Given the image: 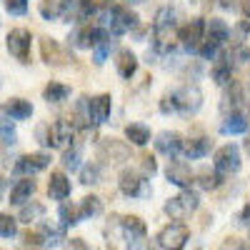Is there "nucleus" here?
I'll use <instances>...</instances> for the list:
<instances>
[{
	"label": "nucleus",
	"mask_w": 250,
	"mask_h": 250,
	"mask_svg": "<svg viewBox=\"0 0 250 250\" xmlns=\"http://www.w3.org/2000/svg\"><path fill=\"white\" fill-rule=\"evenodd\" d=\"M178 30V10L173 8H160L153 23V48L158 53L173 50V38Z\"/></svg>",
	"instance_id": "1"
},
{
	"label": "nucleus",
	"mask_w": 250,
	"mask_h": 250,
	"mask_svg": "<svg viewBox=\"0 0 250 250\" xmlns=\"http://www.w3.org/2000/svg\"><path fill=\"white\" fill-rule=\"evenodd\" d=\"M38 138H40V143H45L48 148L65 150L68 145L73 143V138H75V128L68 120H55L50 125H40V128H38Z\"/></svg>",
	"instance_id": "2"
},
{
	"label": "nucleus",
	"mask_w": 250,
	"mask_h": 250,
	"mask_svg": "<svg viewBox=\"0 0 250 250\" xmlns=\"http://www.w3.org/2000/svg\"><path fill=\"white\" fill-rule=\"evenodd\" d=\"M135 25H138V15L130 8H125V5L108 8V13L103 15V23H100V28H105L113 35H125V33H130Z\"/></svg>",
	"instance_id": "3"
},
{
	"label": "nucleus",
	"mask_w": 250,
	"mask_h": 250,
	"mask_svg": "<svg viewBox=\"0 0 250 250\" xmlns=\"http://www.w3.org/2000/svg\"><path fill=\"white\" fill-rule=\"evenodd\" d=\"M198 205H200L198 193H193V190H183L180 195L168 198V203H165L163 210H165V215H168L170 220L180 223V220H185L190 213H195V210H198Z\"/></svg>",
	"instance_id": "4"
},
{
	"label": "nucleus",
	"mask_w": 250,
	"mask_h": 250,
	"mask_svg": "<svg viewBox=\"0 0 250 250\" xmlns=\"http://www.w3.org/2000/svg\"><path fill=\"white\" fill-rule=\"evenodd\" d=\"M170 95H173L175 113H180V115H195L203 105V93L198 85H183V88L173 90Z\"/></svg>",
	"instance_id": "5"
},
{
	"label": "nucleus",
	"mask_w": 250,
	"mask_h": 250,
	"mask_svg": "<svg viewBox=\"0 0 250 250\" xmlns=\"http://www.w3.org/2000/svg\"><path fill=\"white\" fill-rule=\"evenodd\" d=\"M40 15H43V20H50V23L75 20L78 0H40Z\"/></svg>",
	"instance_id": "6"
},
{
	"label": "nucleus",
	"mask_w": 250,
	"mask_h": 250,
	"mask_svg": "<svg viewBox=\"0 0 250 250\" xmlns=\"http://www.w3.org/2000/svg\"><path fill=\"white\" fill-rule=\"evenodd\" d=\"M118 188H120V193H123V195H128V198H145V195H150V193H153V188L148 185V180H145L138 170H133V168L120 170Z\"/></svg>",
	"instance_id": "7"
},
{
	"label": "nucleus",
	"mask_w": 250,
	"mask_h": 250,
	"mask_svg": "<svg viewBox=\"0 0 250 250\" xmlns=\"http://www.w3.org/2000/svg\"><path fill=\"white\" fill-rule=\"evenodd\" d=\"M190 240V228L185 223H170L158 233V245L163 250H183Z\"/></svg>",
	"instance_id": "8"
},
{
	"label": "nucleus",
	"mask_w": 250,
	"mask_h": 250,
	"mask_svg": "<svg viewBox=\"0 0 250 250\" xmlns=\"http://www.w3.org/2000/svg\"><path fill=\"white\" fill-rule=\"evenodd\" d=\"M213 165L220 175H230V173H238L240 165H243V158H240V148L235 143H225L223 148L215 150V158H213Z\"/></svg>",
	"instance_id": "9"
},
{
	"label": "nucleus",
	"mask_w": 250,
	"mask_h": 250,
	"mask_svg": "<svg viewBox=\"0 0 250 250\" xmlns=\"http://www.w3.org/2000/svg\"><path fill=\"white\" fill-rule=\"evenodd\" d=\"M30 43H33V35L25 28H13L5 40L10 55H15L20 62H30Z\"/></svg>",
	"instance_id": "10"
},
{
	"label": "nucleus",
	"mask_w": 250,
	"mask_h": 250,
	"mask_svg": "<svg viewBox=\"0 0 250 250\" xmlns=\"http://www.w3.org/2000/svg\"><path fill=\"white\" fill-rule=\"evenodd\" d=\"M178 40H180V45H183L185 50L195 53V50L200 48V43L205 40V20H203V18H193L190 23L183 25V28L178 30Z\"/></svg>",
	"instance_id": "11"
},
{
	"label": "nucleus",
	"mask_w": 250,
	"mask_h": 250,
	"mask_svg": "<svg viewBox=\"0 0 250 250\" xmlns=\"http://www.w3.org/2000/svg\"><path fill=\"white\" fill-rule=\"evenodd\" d=\"M98 158L100 160H108V163H123L130 158V148L125 140L118 138H100L98 143Z\"/></svg>",
	"instance_id": "12"
},
{
	"label": "nucleus",
	"mask_w": 250,
	"mask_h": 250,
	"mask_svg": "<svg viewBox=\"0 0 250 250\" xmlns=\"http://www.w3.org/2000/svg\"><path fill=\"white\" fill-rule=\"evenodd\" d=\"M40 55H43V60L48 62V65H53V68H60V65L73 62V55L62 48L55 38H43L40 40Z\"/></svg>",
	"instance_id": "13"
},
{
	"label": "nucleus",
	"mask_w": 250,
	"mask_h": 250,
	"mask_svg": "<svg viewBox=\"0 0 250 250\" xmlns=\"http://www.w3.org/2000/svg\"><path fill=\"white\" fill-rule=\"evenodd\" d=\"M50 165V153H30V155H23V158H18V163L13 165V173L15 175H35L40 170H45Z\"/></svg>",
	"instance_id": "14"
},
{
	"label": "nucleus",
	"mask_w": 250,
	"mask_h": 250,
	"mask_svg": "<svg viewBox=\"0 0 250 250\" xmlns=\"http://www.w3.org/2000/svg\"><path fill=\"white\" fill-rule=\"evenodd\" d=\"M105 33H108V30H105V28H100V25H83V28L73 30V35H70L68 40H70V45H73V48L85 50V48H93Z\"/></svg>",
	"instance_id": "15"
},
{
	"label": "nucleus",
	"mask_w": 250,
	"mask_h": 250,
	"mask_svg": "<svg viewBox=\"0 0 250 250\" xmlns=\"http://www.w3.org/2000/svg\"><path fill=\"white\" fill-rule=\"evenodd\" d=\"M165 178H168V183L183 188V190H190L193 170H190V165L183 163V160H170V163H168V168H165Z\"/></svg>",
	"instance_id": "16"
},
{
	"label": "nucleus",
	"mask_w": 250,
	"mask_h": 250,
	"mask_svg": "<svg viewBox=\"0 0 250 250\" xmlns=\"http://www.w3.org/2000/svg\"><path fill=\"white\" fill-rule=\"evenodd\" d=\"M153 143H155V150L163 153V155H168V158H175V155L183 150V138H180V133H175V130H163V133H158Z\"/></svg>",
	"instance_id": "17"
},
{
	"label": "nucleus",
	"mask_w": 250,
	"mask_h": 250,
	"mask_svg": "<svg viewBox=\"0 0 250 250\" xmlns=\"http://www.w3.org/2000/svg\"><path fill=\"white\" fill-rule=\"evenodd\" d=\"M110 108H113V98L108 93H100L95 98L88 100V113H90V123L100 125L110 118Z\"/></svg>",
	"instance_id": "18"
},
{
	"label": "nucleus",
	"mask_w": 250,
	"mask_h": 250,
	"mask_svg": "<svg viewBox=\"0 0 250 250\" xmlns=\"http://www.w3.org/2000/svg\"><path fill=\"white\" fill-rule=\"evenodd\" d=\"M115 70L120 78L130 80L135 73H138V55L130 50V48H120L115 53Z\"/></svg>",
	"instance_id": "19"
},
{
	"label": "nucleus",
	"mask_w": 250,
	"mask_h": 250,
	"mask_svg": "<svg viewBox=\"0 0 250 250\" xmlns=\"http://www.w3.org/2000/svg\"><path fill=\"white\" fill-rule=\"evenodd\" d=\"M228 38H230V25H228L225 20L210 18V20L205 23V40H208V43H213V45L220 48Z\"/></svg>",
	"instance_id": "20"
},
{
	"label": "nucleus",
	"mask_w": 250,
	"mask_h": 250,
	"mask_svg": "<svg viewBox=\"0 0 250 250\" xmlns=\"http://www.w3.org/2000/svg\"><path fill=\"white\" fill-rule=\"evenodd\" d=\"M70 190H73V185H70V178L65 175V173H50V180H48V195L53 198V200H65V198H70Z\"/></svg>",
	"instance_id": "21"
},
{
	"label": "nucleus",
	"mask_w": 250,
	"mask_h": 250,
	"mask_svg": "<svg viewBox=\"0 0 250 250\" xmlns=\"http://www.w3.org/2000/svg\"><path fill=\"white\" fill-rule=\"evenodd\" d=\"M35 180L33 178H23V180H18L15 185H13V190H10V205H25V203H30V198H33V193H35Z\"/></svg>",
	"instance_id": "22"
},
{
	"label": "nucleus",
	"mask_w": 250,
	"mask_h": 250,
	"mask_svg": "<svg viewBox=\"0 0 250 250\" xmlns=\"http://www.w3.org/2000/svg\"><path fill=\"white\" fill-rule=\"evenodd\" d=\"M210 150H213V140H210V138H190L188 143H183V155H185L188 160L205 158Z\"/></svg>",
	"instance_id": "23"
},
{
	"label": "nucleus",
	"mask_w": 250,
	"mask_h": 250,
	"mask_svg": "<svg viewBox=\"0 0 250 250\" xmlns=\"http://www.w3.org/2000/svg\"><path fill=\"white\" fill-rule=\"evenodd\" d=\"M248 128H250V123H248V118L243 113H230V115L223 120L220 133L223 135H245Z\"/></svg>",
	"instance_id": "24"
},
{
	"label": "nucleus",
	"mask_w": 250,
	"mask_h": 250,
	"mask_svg": "<svg viewBox=\"0 0 250 250\" xmlns=\"http://www.w3.org/2000/svg\"><path fill=\"white\" fill-rule=\"evenodd\" d=\"M5 113L10 115V120H28L33 115V105L30 100H23V98H10L5 103Z\"/></svg>",
	"instance_id": "25"
},
{
	"label": "nucleus",
	"mask_w": 250,
	"mask_h": 250,
	"mask_svg": "<svg viewBox=\"0 0 250 250\" xmlns=\"http://www.w3.org/2000/svg\"><path fill=\"white\" fill-rule=\"evenodd\" d=\"M123 225V233H125V240H135V238H145L148 235V228H145V223L138 218V215H128L120 220Z\"/></svg>",
	"instance_id": "26"
},
{
	"label": "nucleus",
	"mask_w": 250,
	"mask_h": 250,
	"mask_svg": "<svg viewBox=\"0 0 250 250\" xmlns=\"http://www.w3.org/2000/svg\"><path fill=\"white\" fill-rule=\"evenodd\" d=\"M125 138L133 145H145V143H150V128L143 123H130L128 128H125Z\"/></svg>",
	"instance_id": "27"
},
{
	"label": "nucleus",
	"mask_w": 250,
	"mask_h": 250,
	"mask_svg": "<svg viewBox=\"0 0 250 250\" xmlns=\"http://www.w3.org/2000/svg\"><path fill=\"white\" fill-rule=\"evenodd\" d=\"M78 213H80V220L100 215V213H103V203H100V198H98V195H85V198L80 200V205H78Z\"/></svg>",
	"instance_id": "28"
},
{
	"label": "nucleus",
	"mask_w": 250,
	"mask_h": 250,
	"mask_svg": "<svg viewBox=\"0 0 250 250\" xmlns=\"http://www.w3.org/2000/svg\"><path fill=\"white\" fill-rule=\"evenodd\" d=\"M43 98L48 103H62V100L70 98V88L62 85V83H58V80H50L45 85V90H43Z\"/></svg>",
	"instance_id": "29"
},
{
	"label": "nucleus",
	"mask_w": 250,
	"mask_h": 250,
	"mask_svg": "<svg viewBox=\"0 0 250 250\" xmlns=\"http://www.w3.org/2000/svg\"><path fill=\"white\" fill-rule=\"evenodd\" d=\"M40 235H43V243H45V248H55V245H60V240H65L62 238V225H50V223H40V230H38Z\"/></svg>",
	"instance_id": "30"
},
{
	"label": "nucleus",
	"mask_w": 250,
	"mask_h": 250,
	"mask_svg": "<svg viewBox=\"0 0 250 250\" xmlns=\"http://www.w3.org/2000/svg\"><path fill=\"white\" fill-rule=\"evenodd\" d=\"M58 218H60V225L62 228H70V225H78L80 223V213H78V205L62 200L60 203V210H58Z\"/></svg>",
	"instance_id": "31"
},
{
	"label": "nucleus",
	"mask_w": 250,
	"mask_h": 250,
	"mask_svg": "<svg viewBox=\"0 0 250 250\" xmlns=\"http://www.w3.org/2000/svg\"><path fill=\"white\" fill-rule=\"evenodd\" d=\"M43 215H45V205L43 203H35V200H30V203H25L23 208H20V220L23 223H35V220H43Z\"/></svg>",
	"instance_id": "32"
},
{
	"label": "nucleus",
	"mask_w": 250,
	"mask_h": 250,
	"mask_svg": "<svg viewBox=\"0 0 250 250\" xmlns=\"http://www.w3.org/2000/svg\"><path fill=\"white\" fill-rule=\"evenodd\" d=\"M213 80L218 85H228L233 80V70H230V55H225L223 60H218L213 65Z\"/></svg>",
	"instance_id": "33"
},
{
	"label": "nucleus",
	"mask_w": 250,
	"mask_h": 250,
	"mask_svg": "<svg viewBox=\"0 0 250 250\" xmlns=\"http://www.w3.org/2000/svg\"><path fill=\"white\" fill-rule=\"evenodd\" d=\"M110 48H113V40H110V33H105V35H103L98 43L93 45V62H95V65H103V62L108 60Z\"/></svg>",
	"instance_id": "34"
},
{
	"label": "nucleus",
	"mask_w": 250,
	"mask_h": 250,
	"mask_svg": "<svg viewBox=\"0 0 250 250\" xmlns=\"http://www.w3.org/2000/svg\"><path fill=\"white\" fill-rule=\"evenodd\" d=\"M80 158H83V150H80V145H70V148L62 150V168L75 173L80 168Z\"/></svg>",
	"instance_id": "35"
},
{
	"label": "nucleus",
	"mask_w": 250,
	"mask_h": 250,
	"mask_svg": "<svg viewBox=\"0 0 250 250\" xmlns=\"http://www.w3.org/2000/svg\"><path fill=\"white\" fill-rule=\"evenodd\" d=\"M198 178H200L198 183H200L203 190H215V188L223 185V175H220L218 170H200Z\"/></svg>",
	"instance_id": "36"
},
{
	"label": "nucleus",
	"mask_w": 250,
	"mask_h": 250,
	"mask_svg": "<svg viewBox=\"0 0 250 250\" xmlns=\"http://www.w3.org/2000/svg\"><path fill=\"white\" fill-rule=\"evenodd\" d=\"M80 183L83 185H95L100 183V165L98 163H88L80 168Z\"/></svg>",
	"instance_id": "37"
},
{
	"label": "nucleus",
	"mask_w": 250,
	"mask_h": 250,
	"mask_svg": "<svg viewBox=\"0 0 250 250\" xmlns=\"http://www.w3.org/2000/svg\"><path fill=\"white\" fill-rule=\"evenodd\" d=\"M18 235V220L8 213H0V238H15Z\"/></svg>",
	"instance_id": "38"
},
{
	"label": "nucleus",
	"mask_w": 250,
	"mask_h": 250,
	"mask_svg": "<svg viewBox=\"0 0 250 250\" xmlns=\"http://www.w3.org/2000/svg\"><path fill=\"white\" fill-rule=\"evenodd\" d=\"M15 138H18V133H15L13 120H10V118H5V115H0V140L13 145V143H15Z\"/></svg>",
	"instance_id": "39"
},
{
	"label": "nucleus",
	"mask_w": 250,
	"mask_h": 250,
	"mask_svg": "<svg viewBox=\"0 0 250 250\" xmlns=\"http://www.w3.org/2000/svg\"><path fill=\"white\" fill-rule=\"evenodd\" d=\"M220 5L228 10H238L245 15V20L250 18V0H220Z\"/></svg>",
	"instance_id": "40"
},
{
	"label": "nucleus",
	"mask_w": 250,
	"mask_h": 250,
	"mask_svg": "<svg viewBox=\"0 0 250 250\" xmlns=\"http://www.w3.org/2000/svg\"><path fill=\"white\" fill-rule=\"evenodd\" d=\"M140 160H143V163H140V165H143V173H140V175H143L145 180L153 178V175L158 173V163H155V158H153V155H143Z\"/></svg>",
	"instance_id": "41"
},
{
	"label": "nucleus",
	"mask_w": 250,
	"mask_h": 250,
	"mask_svg": "<svg viewBox=\"0 0 250 250\" xmlns=\"http://www.w3.org/2000/svg\"><path fill=\"white\" fill-rule=\"evenodd\" d=\"M23 245H25V248H33V250H38V248H45V243H43V235H40V233H35V230H28V233H23Z\"/></svg>",
	"instance_id": "42"
},
{
	"label": "nucleus",
	"mask_w": 250,
	"mask_h": 250,
	"mask_svg": "<svg viewBox=\"0 0 250 250\" xmlns=\"http://www.w3.org/2000/svg\"><path fill=\"white\" fill-rule=\"evenodd\" d=\"M5 10L10 15H25L28 13V0H5Z\"/></svg>",
	"instance_id": "43"
},
{
	"label": "nucleus",
	"mask_w": 250,
	"mask_h": 250,
	"mask_svg": "<svg viewBox=\"0 0 250 250\" xmlns=\"http://www.w3.org/2000/svg\"><path fill=\"white\" fill-rule=\"evenodd\" d=\"M248 33H250V20H240L238 28H235V43L238 45H243V40L248 38Z\"/></svg>",
	"instance_id": "44"
},
{
	"label": "nucleus",
	"mask_w": 250,
	"mask_h": 250,
	"mask_svg": "<svg viewBox=\"0 0 250 250\" xmlns=\"http://www.w3.org/2000/svg\"><path fill=\"white\" fill-rule=\"evenodd\" d=\"M160 113H165V115L175 113V105H173V95H170V93H165V95L160 98Z\"/></svg>",
	"instance_id": "45"
},
{
	"label": "nucleus",
	"mask_w": 250,
	"mask_h": 250,
	"mask_svg": "<svg viewBox=\"0 0 250 250\" xmlns=\"http://www.w3.org/2000/svg\"><path fill=\"white\" fill-rule=\"evenodd\" d=\"M233 58H238V62H250V48L238 45V50L233 53Z\"/></svg>",
	"instance_id": "46"
},
{
	"label": "nucleus",
	"mask_w": 250,
	"mask_h": 250,
	"mask_svg": "<svg viewBox=\"0 0 250 250\" xmlns=\"http://www.w3.org/2000/svg\"><path fill=\"white\" fill-rule=\"evenodd\" d=\"M70 250H90L83 238H70Z\"/></svg>",
	"instance_id": "47"
},
{
	"label": "nucleus",
	"mask_w": 250,
	"mask_h": 250,
	"mask_svg": "<svg viewBox=\"0 0 250 250\" xmlns=\"http://www.w3.org/2000/svg\"><path fill=\"white\" fill-rule=\"evenodd\" d=\"M243 225H248L250 223V198H248V203H245V208H243V213H240V218H238Z\"/></svg>",
	"instance_id": "48"
},
{
	"label": "nucleus",
	"mask_w": 250,
	"mask_h": 250,
	"mask_svg": "<svg viewBox=\"0 0 250 250\" xmlns=\"http://www.w3.org/2000/svg\"><path fill=\"white\" fill-rule=\"evenodd\" d=\"M5 188H8V180H3V178H0V198H3V193H5Z\"/></svg>",
	"instance_id": "49"
},
{
	"label": "nucleus",
	"mask_w": 250,
	"mask_h": 250,
	"mask_svg": "<svg viewBox=\"0 0 250 250\" xmlns=\"http://www.w3.org/2000/svg\"><path fill=\"white\" fill-rule=\"evenodd\" d=\"M238 250H250V245H243V243H240V248H238Z\"/></svg>",
	"instance_id": "50"
},
{
	"label": "nucleus",
	"mask_w": 250,
	"mask_h": 250,
	"mask_svg": "<svg viewBox=\"0 0 250 250\" xmlns=\"http://www.w3.org/2000/svg\"><path fill=\"white\" fill-rule=\"evenodd\" d=\"M130 3H145V0H130Z\"/></svg>",
	"instance_id": "51"
},
{
	"label": "nucleus",
	"mask_w": 250,
	"mask_h": 250,
	"mask_svg": "<svg viewBox=\"0 0 250 250\" xmlns=\"http://www.w3.org/2000/svg\"><path fill=\"white\" fill-rule=\"evenodd\" d=\"M248 225H250V223H248Z\"/></svg>",
	"instance_id": "52"
}]
</instances>
